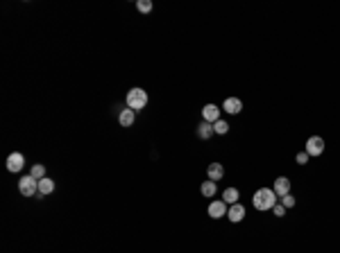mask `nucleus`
<instances>
[{
  "label": "nucleus",
  "instance_id": "10",
  "mask_svg": "<svg viewBox=\"0 0 340 253\" xmlns=\"http://www.w3.org/2000/svg\"><path fill=\"white\" fill-rule=\"evenodd\" d=\"M202 120L216 125V122L220 120V107H216V104H207V107L202 109Z\"/></svg>",
  "mask_w": 340,
  "mask_h": 253
},
{
  "label": "nucleus",
  "instance_id": "4",
  "mask_svg": "<svg viewBox=\"0 0 340 253\" xmlns=\"http://www.w3.org/2000/svg\"><path fill=\"white\" fill-rule=\"evenodd\" d=\"M304 151L309 156H322V151H325V138L322 136H311L309 140H306V145H304Z\"/></svg>",
  "mask_w": 340,
  "mask_h": 253
},
{
  "label": "nucleus",
  "instance_id": "7",
  "mask_svg": "<svg viewBox=\"0 0 340 253\" xmlns=\"http://www.w3.org/2000/svg\"><path fill=\"white\" fill-rule=\"evenodd\" d=\"M272 190H275V195L279 197H286L291 195V179L288 176H279V179H275V185H272Z\"/></svg>",
  "mask_w": 340,
  "mask_h": 253
},
{
  "label": "nucleus",
  "instance_id": "13",
  "mask_svg": "<svg viewBox=\"0 0 340 253\" xmlns=\"http://www.w3.org/2000/svg\"><path fill=\"white\" fill-rule=\"evenodd\" d=\"M238 199H241V192H238V188H227L225 192H222V201H225L227 206L238 204Z\"/></svg>",
  "mask_w": 340,
  "mask_h": 253
},
{
  "label": "nucleus",
  "instance_id": "15",
  "mask_svg": "<svg viewBox=\"0 0 340 253\" xmlns=\"http://www.w3.org/2000/svg\"><path fill=\"white\" fill-rule=\"evenodd\" d=\"M52 192H54V181L50 179V176L41 179L39 181V195L41 197H48V195H52Z\"/></svg>",
  "mask_w": 340,
  "mask_h": 253
},
{
  "label": "nucleus",
  "instance_id": "8",
  "mask_svg": "<svg viewBox=\"0 0 340 253\" xmlns=\"http://www.w3.org/2000/svg\"><path fill=\"white\" fill-rule=\"evenodd\" d=\"M227 219H229L232 224H241L243 219H245V206L243 204L229 206V210H227Z\"/></svg>",
  "mask_w": 340,
  "mask_h": 253
},
{
  "label": "nucleus",
  "instance_id": "20",
  "mask_svg": "<svg viewBox=\"0 0 340 253\" xmlns=\"http://www.w3.org/2000/svg\"><path fill=\"white\" fill-rule=\"evenodd\" d=\"M279 204L288 210V208H295L297 201H295V197H293V195H286V197H281V199H279Z\"/></svg>",
  "mask_w": 340,
  "mask_h": 253
},
{
  "label": "nucleus",
  "instance_id": "21",
  "mask_svg": "<svg viewBox=\"0 0 340 253\" xmlns=\"http://www.w3.org/2000/svg\"><path fill=\"white\" fill-rule=\"evenodd\" d=\"M309 158H311V156L306 154V151H300V154L295 156V161L300 163V165H306V163H309Z\"/></svg>",
  "mask_w": 340,
  "mask_h": 253
},
{
  "label": "nucleus",
  "instance_id": "12",
  "mask_svg": "<svg viewBox=\"0 0 340 253\" xmlns=\"http://www.w3.org/2000/svg\"><path fill=\"white\" fill-rule=\"evenodd\" d=\"M195 133H197V138H200V140H209V138L213 136V125H211V122H200V125H197V129H195Z\"/></svg>",
  "mask_w": 340,
  "mask_h": 253
},
{
  "label": "nucleus",
  "instance_id": "18",
  "mask_svg": "<svg viewBox=\"0 0 340 253\" xmlns=\"http://www.w3.org/2000/svg\"><path fill=\"white\" fill-rule=\"evenodd\" d=\"M213 133H218V136H225V133H229V125H227V122L220 118V120L213 125Z\"/></svg>",
  "mask_w": 340,
  "mask_h": 253
},
{
  "label": "nucleus",
  "instance_id": "16",
  "mask_svg": "<svg viewBox=\"0 0 340 253\" xmlns=\"http://www.w3.org/2000/svg\"><path fill=\"white\" fill-rule=\"evenodd\" d=\"M200 192H202L207 199H213V197H216V192H218V183H216V181H204V183L200 185Z\"/></svg>",
  "mask_w": 340,
  "mask_h": 253
},
{
  "label": "nucleus",
  "instance_id": "1",
  "mask_svg": "<svg viewBox=\"0 0 340 253\" xmlns=\"http://www.w3.org/2000/svg\"><path fill=\"white\" fill-rule=\"evenodd\" d=\"M277 201H279V197L275 195V190L272 188H259L257 192H254V197H252V206H254L259 213L272 210L277 206Z\"/></svg>",
  "mask_w": 340,
  "mask_h": 253
},
{
  "label": "nucleus",
  "instance_id": "11",
  "mask_svg": "<svg viewBox=\"0 0 340 253\" xmlns=\"http://www.w3.org/2000/svg\"><path fill=\"white\" fill-rule=\"evenodd\" d=\"M207 176H209V181H220L222 176H225V167H222V163H211V165L207 167Z\"/></svg>",
  "mask_w": 340,
  "mask_h": 253
},
{
  "label": "nucleus",
  "instance_id": "9",
  "mask_svg": "<svg viewBox=\"0 0 340 253\" xmlns=\"http://www.w3.org/2000/svg\"><path fill=\"white\" fill-rule=\"evenodd\" d=\"M222 111L229 113V116H238V113L243 111V102L238 98H227L225 102H222Z\"/></svg>",
  "mask_w": 340,
  "mask_h": 253
},
{
  "label": "nucleus",
  "instance_id": "5",
  "mask_svg": "<svg viewBox=\"0 0 340 253\" xmlns=\"http://www.w3.org/2000/svg\"><path fill=\"white\" fill-rule=\"evenodd\" d=\"M25 167V156L20 154V151H14V154L7 156V170L11 172V174H16V172H20Z\"/></svg>",
  "mask_w": 340,
  "mask_h": 253
},
{
  "label": "nucleus",
  "instance_id": "22",
  "mask_svg": "<svg viewBox=\"0 0 340 253\" xmlns=\"http://www.w3.org/2000/svg\"><path fill=\"white\" fill-rule=\"evenodd\" d=\"M272 213H275V217H284V215H286V208H284V206L277 201V206L272 208Z\"/></svg>",
  "mask_w": 340,
  "mask_h": 253
},
{
  "label": "nucleus",
  "instance_id": "3",
  "mask_svg": "<svg viewBox=\"0 0 340 253\" xmlns=\"http://www.w3.org/2000/svg\"><path fill=\"white\" fill-rule=\"evenodd\" d=\"M18 192L23 197H36L39 195V181L34 179V176H23V179L18 181Z\"/></svg>",
  "mask_w": 340,
  "mask_h": 253
},
{
  "label": "nucleus",
  "instance_id": "2",
  "mask_svg": "<svg viewBox=\"0 0 340 253\" xmlns=\"http://www.w3.org/2000/svg\"><path fill=\"white\" fill-rule=\"evenodd\" d=\"M125 104H127V109H132V111L145 109L148 107V91H143V88H129L127 98H125Z\"/></svg>",
  "mask_w": 340,
  "mask_h": 253
},
{
  "label": "nucleus",
  "instance_id": "14",
  "mask_svg": "<svg viewBox=\"0 0 340 253\" xmlns=\"http://www.w3.org/2000/svg\"><path fill=\"white\" fill-rule=\"evenodd\" d=\"M134 118H136V111H132V109H123V111L118 113L120 126H132L134 125Z\"/></svg>",
  "mask_w": 340,
  "mask_h": 253
},
{
  "label": "nucleus",
  "instance_id": "6",
  "mask_svg": "<svg viewBox=\"0 0 340 253\" xmlns=\"http://www.w3.org/2000/svg\"><path fill=\"white\" fill-rule=\"evenodd\" d=\"M227 204L222 199H213L211 204H209V208H207V213H209V217H213V219H220V217H227Z\"/></svg>",
  "mask_w": 340,
  "mask_h": 253
},
{
  "label": "nucleus",
  "instance_id": "17",
  "mask_svg": "<svg viewBox=\"0 0 340 253\" xmlns=\"http://www.w3.org/2000/svg\"><path fill=\"white\" fill-rule=\"evenodd\" d=\"M30 176H34L36 181L45 179V165H41V163H36V165H32V170H30Z\"/></svg>",
  "mask_w": 340,
  "mask_h": 253
},
{
  "label": "nucleus",
  "instance_id": "19",
  "mask_svg": "<svg viewBox=\"0 0 340 253\" xmlns=\"http://www.w3.org/2000/svg\"><path fill=\"white\" fill-rule=\"evenodd\" d=\"M136 9L141 11V14H150V11H152V2H150V0H138Z\"/></svg>",
  "mask_w": 340,
  "mask_h": 253
}]
</instances>
